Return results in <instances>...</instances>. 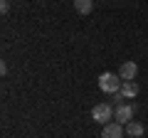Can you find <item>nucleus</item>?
I'll return each mask as SVG.
<instances>
[{
    "mask_svg": "<svg viewBox=\"0 0 148 138\" xmlns=\"http://www.w3.org/2000/svg\"><path fill=\"white\" fill-rule=\"evenodd\" d=\"M123 79L116 74H111V72H104V74L99 77V89L104 91V94H116L119 89H121Z\"/></svg>",
    "mask_w": 148,
    "mask_h": 138,
    "instance_id": "obj_1",
    "label": "nucleus"
},
{
    "mask_svg": "<svg viewBox=\"0 0 148 138\" xmlns=\"http://www.w3.org/2000/svg\"><path fill=\"white\" fill-rule=\"evenodd\" d=\"M114 111H116V109L111 106V104H96V106L91 109V118H94L96 123H101V126H106V123H111V118H114Z\"/></svg>",
    "mask_w": 148,
    "mask_h": 138,
    "instance_id": "obj_2",
    "label": "nucleus"
},
{
    "mask_svg": "<svg viewBox=\"0 0 148 138\" xmlns=\"http://www.w3.org/2000/svg\"><path fill=\"white\" fill-rule=\"evenodd\" d=\"M133 111H136V106H131V104H126V101H123V104H119V106H116L114 118H116L119 123H123V126H126L128 121H133Z\"/></svg>",
    "mask_w": 148,
    "mask_h": 138,
    "instance_id": "obj_3",
    "label": "nucleus"
},
{
    "mask_svg": "<svg viewBox=\"0 0 148 138\" xmlns=\"http://www.w3.org/2000/svg\"><path fill=\"white\" fill-rule=\"evenodd\" d=\"M123 133H126L123 123L111 121V123H106V126H104V131H101V138H123Z\"/></svg>",
    "mask_w": 148,
    "mask_h": 138,
    "instance_id": "obj_4",
    "label": "nucleus"
},
{
    "mask_svg": "<svg viewBox=\"0 0 148 138\" xmlns=\"http://www.w3.org/2000/svg\"><path fill=\"white\" fill-rule=\"evenodd\" d=\"M136 74H138V64H136V62H123L121 69H119V77H121L123 81L136 79Z\"/></svg>",
    "mask_w": 148,
    "mask_h": 138,
    "instance_id": "obj_5",
    "label": "nucleus"
},
{
    "mask_svg": "<svg viewBox=\"0 0 148 138\" xmlns=\"http://www.w3.org/2000/svg\"><path fill=\"white\" fill-rule=\"evenodd\" d=\"M119 94H121L123 99H136V96H138V84H136L133 79L123 81V84H121V89H119Z\"/></svg>",
    "mask_w": 148,
    "mask_h": 138,
    "instance_id": "obj_6",
    "label": "nucleus"
},
{
    "mask_svg": "<svg viewBox=\"0 0 148 138\" xmlns=\"http://www.w3.org/2000/svg\"><path fill=\"white\" fill-rule=\"evenodd\" d=\"M143 131H146V128H143L141 121H128V123H126V133H128L131 138H141Z\"/></svg>",
    "mask_w": 148,
    "mask_h": 138,
    "instance_id": "obj_7",
    "label": "nucleus"
},
{
    "mask_svg": "<svg viewBox=\"0 0 148 138\" xmlns=\"http://www.w3.org/2000/svg\"><path fill=\"white\" fill-rule=\"evenodd\" d=\"M91 8H94V0H74V10L79 15H89Z\"/></svg>",
    "mask_w": 148,
    "mask_h": 138,
    "instance_id": "obj_8",
    "label": "nucleus"
},
{
    "mask_svg": "<svg viewBox=\"0 0 148 138\" xmlns=\"http://www.w3.org/2000/svg\"><path fill=\"white\" fill-rule=\"evenodd\" d=\"M0 12H3V15L10 12V0H0Z\"/></svg>",
    "mask_w": 148,
    "mask_h": 138,
    "instance_id": "obj_9",
    "label": "nucleus"
}]
</instances>
